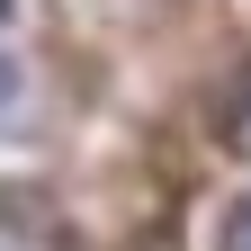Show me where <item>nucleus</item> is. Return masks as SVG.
Returning <instances> with one entry per match:
<instances>
[{
  "label": "nucleus",
  "instance_id": "nucleus-1",
  "mask_svg": "<svg viewBox=\"0 0 251 251\" xmlns=\"http://www.w3.org/2000/svg\"><path fill=\"white\" fill-rule=\"evenodd\" d=\"M215 126H225V152H242L251 162V72L225 90V108H215Z\"/></svg>",
  "mask_w": 251,
  "mask_h": 251
},
{
  "label": "nucleus",
  "instance_id": "nucleus-2",
  "mask_svg": "<svg viewBox=\"0 0 251 251\" xmlns=\"http://www.w3.org/2000/svg\"><path fill=\"white\" fill-rule=\"evenodd\" d=\"M225 251H251V198H242V206L225 215Z\"/></svg>",
  "mask_w": 251,
  "mask_h": 251
},
{
  "label": "nucleus",
  "instance_id": "nucleus-3",
  "mask_svg": "<svg viewBox=\"0 0 251 251\" xmlns=\"http://www.w3.org/2000/svg\"><path fill=\"white\" fill-rule=\"evenodd\" d=\"M9 90H18V63H9V54H0V108H9Z\"/></svg>",
  "mask_w": 251,
  "mask_h": 251
},
{
  "label": "nucleus",
  "instance_id": "nucleus-4",
  "mask_svg": "<svg viewBox=\"0 0 251 251\" xmlns=\"http://www.w3.org/2000/svg\"><path fill=\"white\" fill-rule=\"evenodd\" d=\"M0 251H18V233H0Z\"/></svg>",
  "mask_w": 251,
  "mask_h": 251
},
{
  "label": "nucleus",
  "instance_id": "nucleus-5",
  "mask_svg": "<svg viewBox=\"0 0 251 251\" xmlns=\"http://www.w3.org/2000/svg\"><path fill=\"white\" fill-rule=\"evenodd\" d=\"M0 9H9V0H0Z\"/></svg>",
  "mask_w": 251,
  "mask_h": 251
}]
</instances>
